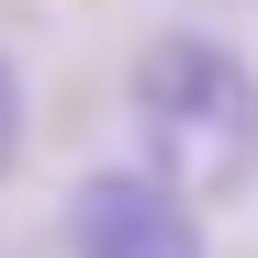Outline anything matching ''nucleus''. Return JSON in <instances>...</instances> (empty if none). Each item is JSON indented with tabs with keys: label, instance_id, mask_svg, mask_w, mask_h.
<instances>
[{
	"label": "nucleus",
	"instance_id": "f257e3e1",
	"mask_svg": "<svg viewBox=\"0 0 258 258\" xmlns=\"http://www.w3.org/2000/svg\"><path fill=\"white\" fill-rule=\"evenodd\" d=\"M135 135L146 168L191 202H225L258 180V68L213 34H157L135 56Z\"/></svg>",
	"mask_w": 258,
	"mask_h": 258
},
{
	"label": "nucleus",
	"instance_id": "f03ea898",
	"mask_svg": "<svg viewBox=\"0 0 258 258\" xmlns=\"http://www.w3.org/2000/svg\"><path fill=\"white\" fill-rule=\"evenodd\" d=\"M68 258H213L191 191H168L157 168H90L68 191Z\"/></svg>",
	"mask_w": 258,
	"mask_h": 258
},
{
	"label": "nucleus",
	"instance_id": "7ed1b4c3",
	"mask_svg": "<svg viewBox=\"0 0 258 258\" xmlns=\"http://www.w3.org/2000/svg\"><path fill=\"white\" fill-rule=\"evenodd\" d=\"M12 157H23V68L0 56V180H12Z\"/></svg>",
	"mask_w": 258,
	"mask_h": 258
}]
</instances>
